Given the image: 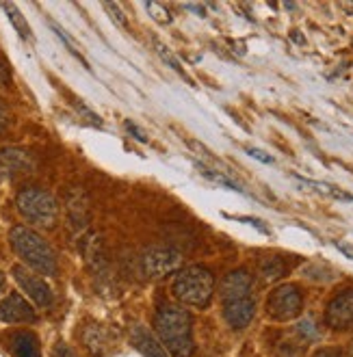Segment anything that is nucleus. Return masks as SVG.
I'll list each match as a JSON object with an SVG mask.
<instances>
[{"label":"nucleus","instance_id":"nucleus-18","mask_svg":"<svg viewBox=\"0 0 353 357\" xmlns=\"http://www.w3.org/2000/svg\"><path fill=\"white\" fill-rule=\"evenodd\" d=\"M295 180H299V182H301L303 186H308V188H315V191L321 193V195H329V197H336V199H343V202H351V199H353L349 193H343L340 188L331 186V184L317 182V180H306V178H301V176H295Z\"/></svg>","mask_w":353,"mask_h":357},{"label":"nucleus","instance_id":"nucleus-29","mask_svg":"<svg viewBox=\"0 0 353 357\" xmlns=\"http://www.w3.org/2000/svg\"><path fill=\"white\" fill-rule=\"evenodd\" d=\"M126 128H128V132H130V135H135V137H137V141H141V143L148 141V137H145V132H143V130H139L133 121H128V123H126Z\"/></svg>","mask_w":353,"mask_h":357},{"label":"nucleus","instance_id":"nucleus-1","mask_svg":"<svg viewBox=\"0 0 353 357\" xmlns=\"http://www.w3.org/2000/svg\"><path fill=\"white\" fill-rule=\"evenodd\" d=\"M154 329L160 342L174 357H191L193 355V319L184 307L178 305H160L154 317Z\"/></svg>","mask_w":353,"mask_h":357},{"label":"nucleus","instance_id":"nucleus-30","mask_svg":"<svg viewBox=\"0 0 353 357\" xmlns=\"http://www.w3.org/2000/svg\"><path fill=\"white\" fill-rule=\"evenodd\" d=\"M336 247H338V251H340V254H345L347 258H351V260H353V247H351V245H345V243H336Z\"/></svg>","mask_w":353,"mask_h":357},{"label":"nucleus","instance_id":"nucleus-8","mask_svg":"<svg viewBox=\"0 0 353 357\" xmlns=\"http://www.w3.org/2000/svg\"><path fill=\"white\" fill-rule=\"evenodd\" d=\"M327 327L336 331L353 329V290H345L327 303L325 310Z\"/></svg>","mask_w":353,"mask_h":357},{"label":"nucleus","instance_id":"nucleus-2","mask_svg":"<svg viewBox=\"0 0 353 357\" xmlns=\"http://www.w3.org/2000/svg\"><path fill=\"white\" fill-rule=\"evenodd\" d=\"M9 243L29 268L41 273V275H57V256L52 247L41 238L31 227L15 225L9 232Z\"/></svg>","mask_w":353,"mask_h":357},{"label":"nucleus","instance_id":"nucleus-24","mask_svg":"<svg viewBox=\"0 0 353 357\" xmlns=\"http://www.w3.org/2000/svg\"><path fill=\"white\" fill-rule=\"evenodd\" d=\"M297 331L303 335L306 340H315V338H319V331H317V327H315V323L310 321V319H306V321H301L299 325H297Z\"/></svg>","mask_w":353,"mask_h":357},{"label":"nucleus","instance_id":"nucleus-15","mask_svg":"<svg viewBox=\"0 0 353 357\" xmlns=\"http://www.w3.org/2000/svg\"><path fill=\"white\" fill-rule=\"evenodd\" d=\"M82 340H85V347L89 353L93 355H105L107 349H109V335L105 331V327H100V325H93L89 329H85V333H82Z\"/></svg>","mask_w":353,"mask_h":357},{"label":"nucleus","instance_id":"nucleus-21","mask_svg":"<svg viewBox=\"0 0 353 357\" xmlns=\"http://www.w3.org/2000/svg\"><path fill=\"white\" fill-rule=\"evenodd\" d=\"M145 9L150 11V15L156 20L158 24H170V22H172V15H170V11L165 9L160 3H148V5H145Z\"/></svg>","mask_w":353,"mask_h":357},{"label":"nucleus","instance_id":"nucleus-9","mask_svg":"<svg viewBox=\"0 0 353 357\" xmlns=\"http://www.w3.org/2000/svg\"><path fill=\"white\" fill-rule=\"evenodd\" d=\"M0 321L3 323H35L37 314L22 295L11 292L7 299L0 301Z\"/></svg>","mask_w":353,"mask_h":357},{"label":"nucleus","instance_id":"nucleus-31","mask_svg":"<svg viewBox=\"0 0 353 357\" xmlns=\"http://www.w3.org/2000/svg\"><path fill=\"white\" fill-rule=\"evenodd\" d=\"M7 82H9V72H7V68L3 66V63H0V87L7 85Z\"/></svg>","mask_w":353,"mask_h":357},{"label":"nucleus","instance_id":"nucleus-27","mask_svg":"<svg viewBox=\"0 0 353 357\" xmlns=\"http://www.w3.org/2000/svg\"><path fill=\"white\" fill-rule=\"evenodd\" d=\"M52 357H74V353L70 351V347L66 342H57L52 349Z\"/></svg>","mask_w":353,"mask_h":357},{"label":"nucleus","instance_id":"nucleus-22","mask_svg":"<svg viewBox=\"0 0 353 357\" xmlns=\"http://www.w3.org/2000/svg\"><path fill=\"white\" fill-rule=\"evenodd\" d=\"M102 7H105V11L113 17V22H117L121 29H128V20H126V15H123V11H121L119 5H115V3H105Z\"/></svg>","mask_w":353,"mask_h":357},{"label":"nucleus","instance_id":"nucleus-25","mask_svg":"<svg viewBox=\"0 0 353 357\" xmlns=\"http://www.w3.org/2000/svg\"><path fill=\"white\" fill-rule=\"evenodd\" d=\"M11 126V111L7 107V102L0 100V137H3Z\"/></svg>","mask_w":353,"mask_h":357},{"label":"nucleus","instance_id":"nucleus-13","mask_svg":"<svg viewBox=\"0 0 353 357\" xmlns=\"http://www.w3.org/2000/svg\"><path fill=\"white\" fill-rule=\"evenodd\" d=\"M130 342L145 357H167V349H165L152 335V331L143 325H135L130 329Z\"/></svg>","mask_w":353,"mask_h":357},{"label":"nucleus","instance_id":"nucleus-10","mask_svg":"<svg viewBox=\"0 0 353 357\" xmlns=\"http://www.w3.org/2000/svg\"><path fill=\"white\" fill-rule=\"evenodd\" d=\"M33 169V160L24 150L5 148L0 150V180H13Z\"/></svg>","mask_w":353,"mask_h":357},{"label":"nucleus","instance_id":"nucleus-12","mask_svg":"<svg viewBox=\"0 0 353 357\" xmlns=\"http://www.w3.org/2000/svg\"><path fill=\"white\" fill-rule=\"evenodd\" d=\"M249 292H252V275H249L245 268L227 273V275L223 278V282H221V299H223V303L225 301L245 299V297H249Z\"/></svg>","mask_w":353,"mask_h":357},{"label":"nucleus","instance_id":"nucleus-3","mask_svg":"<svg viewBox=\"0 0 353 357\" xmlns=\"http://www.w3.org/2000/svg\"><path fill=\"white\" fill-rule=\"evenodd\" d=\"M172 290L176 299L182 301L184 305L206 307L213 299L215 278H213V273L204 266H186L176 275Z\"/></svg>","mask_w":353,"mask_h":357},{"label":"nucleus","instance_id":"nucleus-16","mask_svg":"<svg viewBox=\"0 0 353 357\" xmlns=\"http://www.w3.org/2000/svg\"><path fill=\"white\" fill-rule=\"evenodd\" d=\"M0 7H3V11L7 13L9 22H11V24H13V29L20 33V37H22V39H33V31H31L29 22H27L24 15L20 13V9H17L13 3H3Z\"/></svg>","mask_w":353,"mask_h":357},{"label":"nucleus","instance_id":"nucleus-5","mask_svg":"<svg viewBox=\"0 0 353 357\" xmlns=\"http://www.w3.org/2000/svg\"><path fill=\"white\" fill-rule=\"evenodd\" d=\"M301 307H303L301 290L293 284L278 286L266 301V314L273 321H293L301 314Z\"/></svg>","mask_w":353,"mask_h":357},{"label":"nucleus","instance_id":"nucleus-23","mask_svg":"<svg viewBox=\"0 0 353 357\" xmlns=\"http://www.w3.org/2000/svg\"><path fill=\"white\" fill-rule=\"evenodd\" d=\"M52 29H54V33L59 35V39H61V41H63V44H66V46H68V48L72 50V54H74V56H78V59H80L82 63H85V59H82V54H80V50L76 48V44H74V41L70 39V35H68V33H66L63 29H59L57 24H52ZM85 66H87V63H85Z\"/></svg>","mask_w":353,"mask_h":357},{"label":"nucleus","instance_id":"nucleus-33","mask_svg":"<svg viewBox=\"0 0 353 357\" xmlns=\"http://www.w3.org/2000/svg\"><path fill=\"white\" fill-rule=\"evenodd\" d=\"M349 357H353V340H351V344H349Z\"/></svg>","mask_w":353,"mask_h":357},{"label":"nucleus","instance_id":"nucleus-28","mask_svg":"<svg viewBox=\"0 0 353 357\" xmlns=\"http://www.w3.org/2000/svg\"><path fill=\"white\" fill-rule=\"evenodd\" d=\"M313 357H345V353L340 349L329 347V349H319Z\"/></svg>","mask_w":353,"mask_h":357},{"label":"nucleus","instance_id":"nucleus-32","mask_svg":"<svg viewBox=\"0 0 353 357\" xmlns=\"http://www.w3.org/2000/svg\"><path fill=\"white\" fill-rule=\"evenodd\" d=\"M5 290H7V278H5V273L0 271V295H3Z\"/></svg>","mask_w":353,"mask_h":357},{"label":"nucleus","instance_id":"nucleus-4","mask_svg":"<svg viewBox=\"0 0 353 357\" xmlns=\"http://www.w3.org/2000/svg\"><path fill=\"white\" fill-rule=\"evenodd\" d=\"M15 206H17V213L33 225L52 227L57 223L59 204L48 191H44V188H37V186L22 188L15 197Z\"/></svg>","mask_w":353,"mask_h":357},{"label":"nucleus","instance_id":"nucleus-6","mask_svg":"<svg viewBox=\"0 0 353 357\" xmlns=\"http://www.w3.org/2000/svg\"><path fill=\"white\" fill-rule=\"evenodd\" d=\"M13 278L17 282V286L24 290V295L39 307H50L52 305V288L48 286V282L44 278L35 275L24 266H13Z\"/></svg>","mask_w":353,"mask_h":357},{"label":"nucleus","instance_id":"nucleus-19","mask_svg":"<svg viewBox=\"0 0 353 357\" xmlns=\"http://www.w3.org/2000/svg\"><path fill=\"white\" fill-rule=\"evenodd\" d=\"M154 50L158 52V56H160V59H163L165 63H167V66H170V68H172L174 72H178V74H180V76H182V78H184L186 82H189L191 87H193V80L189 78V74H186V72L182 70L180 61H178V59L174 56V52H172V50H170L167 46H165L160 39H154Z\"/></svg>","mask_w":353,"mask_h":357},{"label":"nucleus","instance_id":"nucleus-11","mask_svg":"<svg viewBox=\"0 0 353 357\" xmlns=\"http://www.w3.org/2000/svg\"><path fill=\"white\" fill-rule=\"evenodd\" d=\"M256 314V303L252 297L245 299H236V301H225L223 303V319L227 321L232 329H245L249 323H252Z\"/></svg>","mask_w":353,"mask_h":357},{"label":"nucleus","instance_id":"nucleus-14","mask_svg":"<svg viewBox=\"0 0 353 357\" xmlns=\"http://www.w3.org/2000/svg\"><path fill=\"white\" fill-rule=\"evenodd\" d=\"M7 349L13 357H41V344L33 331H13L7 338Z\"/></svg>","mask_w":353,"mask_h":357},{"label":"nucleus","instance_id":"nucleus-17","mask_svg":"<svg viewBox=\"0 0 353 357\" xmlns=\"http://www.w3.org/2000/svg\"><path fill=\"white\" fill-rule=\"evenodd\" d=\"M286 275V264L280 258H264L260 262V278L264 282H278Z\"/></svg>","mask_w":353,"mask_h":357},{"label":"nucleus","instance_id":"nucleus-7","mask_svg":"<svg viewBox=\"0 0 353 357\" xmlns=\"http://www.w3.org/2000/svg\"><path fill=\"white\" fill-rule=\"evenodd\" d=\"M182 264L180 251L172 247H152L143 254V271L150 278H165L170 273L178 271Z\"/></svg>","mask_w":353,"mask_h":357},{"label":"nucleus","instance_id":"nucleus-20","mask_svg":"<svg viewBox=\"0 0 353 357\" xmlns=\"http://www.w3.org/2000/svg\"><path fill=\"white\" fill-rule=\"evenodd\" d=\"M200 172H202L204 178H209V180L221 184V186H227V188H234V191H241V186H239L234 180L227 178L225 174H219V172H213V169H206V167H200Z\"/></svg>","mask_w":353,"mask_h":357},{"label":"nucleus","instance_id":"nucleus-26","mask_svg":"<svg viewBox=\"0 0 353 357\" xmlns=\"http://www.w3.org/2000/svg\"><path fill=\"white\" fill-rule=\"evenodd\" d=\"M247 154H249V156H254V158H256V160H260V162L273 165V158L269 156L266 152H262V150H256V148H247Z\"/></svg>","mask_w":353,"mask_h":357}]
</instances>
